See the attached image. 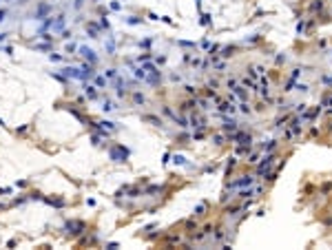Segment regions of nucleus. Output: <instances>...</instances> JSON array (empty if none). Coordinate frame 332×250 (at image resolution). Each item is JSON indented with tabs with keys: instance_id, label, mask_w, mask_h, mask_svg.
Returning a JSON list of instances; mask_svg holds the SVG:
<instances>
[{
	"instance_id": "obj_30",
	"label": "nucleus",
	"mask_w": 332,
	"mask_h": 250,
	"mask_svg": "<svg viewBox=\"0 0 332 250\" xmlns=\"http://www.w3.org/2000/svg\"><path fill=\"white\" fill-rule=\"evenodd\" d=\"M7 20V9H0V22Z\"/></svg>"
},
{
	"instance_id": "obj_31",
	"label": "nucleus",
	"mask_w": 332,
	"mask_h": 250,
	"mask_svg": "<svg viewBox=\"0 0 332 250\" xmlns=\"http://www.w3.org/2000/svg\"><path fill=\"white\" fill-rule=\"evenodd\" d=\"M106 248H109V250H118V248H120V246H118V244H115V241H109V244H106Z\"/></svg>"
},
{
	"instance_id": "obj_35",
	"label": "nucleus",
	"mask_w": 332,
	"mask_h": 250,
	"mask_svg": "<svg viewBox=\"0 0 332 250\" xmlns=\"http://www.w3.org/2000/svg\"><path fill=\"white\" fill-rule=\"evenodd\" d=\"M140 47H144V49H148V47H151V40H144V42H140Z\"/></svg>"
},
{
	"instance_id": "obj_18",
	"label": "nucleus",
	"mask_w": 332,
	"mask_h": 250,
	"mask_svg": "<svg viewBox=\"0 0 332 250\" xmlns=\"http://www.w3.org/2000/svg\"><path fill=\"white\" fill-rule=\"evenodd\" d=\"M104 78H106V80H115L118 78V69H106V71H104Z\"/></svg>"
},
{
	"instance_id": "obj_6",
	"label": "nucleus",
	"mask_w": 332,
	"mask_h": 250,
	"mask_svg": "<svg viewBox=\"0 0 332 250\" xmlns=\"http://www.w3.org/2000/svg\"><path fill=\"white\" fill-rule=\"evenodd\" d=\"M159 80H162V73H159L157 69H155V71H148V75H146V84L155 86V84H159Z\"/></svg>"
},
{
	"instance_id": "obj_9",
	"label": "nucleus",
	"mask_w": 332,
	"mask_h": 250,
	"mask_svg": "<svg viewBox=\"0 0 332 250\" xmlns=\"http://www.w3.org/2000/svg\"><path fill=\"white\" fill-rule=\"evenodd\" d=\"M104 49H106L109 55L115 53V38H113V35H109V38H106V42H104Z\"/></svg>"
},
{
	"instance_id": "obj_20",
	"label": "nucleus",
	"mask_w": 332,
	"mask_h": 250,
	"mask_svg": "<svg viewBox=\"0 0 332 250\" xmlns=\"http://www.w3.org/2000/svg\"><path fill=\"white\" fill-rule=\"evenodd\" d=\"M224 128H230V131H235V128H237V122H235V119H226V122H224Z\"/></svg>"
},
{
	"instance_id": "obj_36",
	"label": "nucleus",
	"mask_w": 332,
	"mask_h": 250,
	"mask_svg": "<svg viewBox=\"0 0 332 250\" xmlns=\"http://www.w3.org/2000/svg\"><path fill=\"white\" fill-rule=\"evenodd\" d=\"M7 193H11V188H0V195H7Z\"/></svg>"
},
{
	"instance_id": "obj_5",
	"label": "nucleus",
	"mask_w": 332,
	"mask_h": 250,
	"mask_svg": "<svg viewBox=\"0 0 332 250\" xmlns=\"http://www.w3.org/2000/svg\"><path fill=\"white\" fill-rule=\"evenodd\" d=\"M252 182H255V179H252V177H248V175H246V177H239V179H235V182L230 184L228 188H230V190H235V188H244V186H250Z\"/></svg>"
},
{
	"instance_id": "obj_34",
	"label": "nucleus",
	"mask_w": 332,
	"mask_h": 250,
	"mask_svg": "<svg viewBox=\"0 0 332 250\" xmlns=\"http://www.w3.org/2000/svg\"><path fill=\"white\" fill-rule=\"evenodd\" d=\"M62 38L66 40V38H71V31H66V29H62Z\"/></svg>"
},
{
	"instance_id": "obj_10",
	"label": "nucleus",
	"mask_w": 332,
	"mask_h": 250,
	"mask_svg": "<svg viewBox=\"0 0 332 250\" xmlns=\"http://www.w3.org/2000/svg\"><path fill=\"white\" fill-rule=\"evenodd\" d=\"M49 16V5H40L38 7V11H35V20H42V18Z\"/></svg>"
},
{
	"instance_id": "obj_19",
	"label": "nucleus",
	"mask_w": 332,
	"mask_h": 250,
	"mask_svg": "<svg viewBox=\"0 0 332 250\" xmlns=\"http://www.w3.org/2000/svg\"><path fill=\"white\" fill-rule=\"evenodd\" d=\"M133 102H135V104H144V102H146V97L137 91V93H133Z\"/></svg>"
},
{
	"instance_id": "obj_23",
	"label": "nucleus",
	"mask_w": 332,
	"mask_h": 250,
	"mask_svg": "<svg viewBox=\"0 0 332 250\" xmlns=\"http://www.w3.org/2000/svg\"><path fill=\"white\" fill-rule=\"evenodd\" d=\"M235 93L239 95L241 100H246V91H244V86H235Z\"/></svg>"
},
{
	"instance_id": "obj_8",
	"label": "nucleus",
	"mask_w": 332,
	"mask_h": 250,
	"mask_svg": "<svg viewBox=\"0 0 332 250\" xmlns=\"http://www.w3.org/2000/svg\"><path fill=\"white\" fill-rule=\"evenodd\" d=\"M84 95L89 100H98V86H91V84H84Z\"/></svg>"
},
{
	"instance_id": "obj_17",
	"label": "nucleus",
	"mask_w": 332,
	"mask_h": 250,
	"mask_svg": "<svg viewBox=\"0 0 332 250\" xmlns=\"http://www.w3.org/2000/svg\"><path fill=\"white\" fill-rule=\"evenodd\" d=\"M133 73H135L137 80H146V71L142 69V67H135V69H133Z\"/></svg>"
},
{
	"instance_id": "obj_37",
	"label": "nucleus",
	"mask_w": 332,
	"mask_h": 250,
	"mask_svg": "<svg viewBox=\"0 0 332 250\" xmlns=\"http://www.w3.org/2000/svg\"><path fill=\"white\" fill-rule=\"evenodd\" d=\"M5 38H7V33H5V31H0V42H2Z\"/></svg>"
},
{
	"instance_id": "obj_24",
	"label": "nucleus",
	"mask_w": 332,
	"mask_h": 250,
	"mask_svg": "<svg viewBox=\"0 0 332 250\" xmlns=\"http://www.w3.org/2000/svg\"><path fill=\"white\" fill-rule=\"evenodd\" d=\"M100 27H102V29H106V31H109V29H111V22L106 20V18H102V20H100Z\"/></svg>"
},
{
	"instance_id": "obj_33",
	"label": "nucleus",
	"mask_w": 332,
	"mask_h": 250,
	"mask_svg": "<svg viewBox=\"0 0 332 250\" xmlns=\"http://www.w3.org/2000/svg\"><path fill=\"white\" fill-rule=\"evenodd\" d=\"M82 5H84V0H75V2H73V7H75V9H80Z\"/></svg>"
},
{
	"instance_id": "obj_7",
	"label": "nucleus",
	"mask_w": 332,
	"mask_h": 250,
	"mask_svg": "<svg viewBox=\"0 0 332 250\" xmlns=\"http://www.w3.org/2000/svg\"><path fill=\"white\" fill-rule=\"evenodd\" d=\"M100 29H102L100 24L89 22V24H87V33H89V38H100Z\"/></svg>"
},
{
	"instance_id": "obj_4",
	"label": "nucleus",
	"mask_w": 332,
	"mask_h": 250,
	"mask_svg": "<svg viewBox=\"0 0 332 250\" xmlns=\"http://www.w3.org/2000/svg\"><path fill=\"white\" fill-rule=\"evenodd\" d=\"M78 53H80V55H82V58L87 60V62H91V64H95V62H98V55H95V51H93V49H89L87 44H82V47H78Z\"/></svg>"
},
{
	"instance_id": "obj_13",
	"label": "nucleus",
	"mask_w": 332,
	"mask_h": 250,
	"mask_svg": "<svg viewBox=\"0 0 332 250\" xmlns=\"http://www.w3.org/2000/svg\"><path fill=\"white\" fill-rule=\"evenodd\" d=\"M257 193H259V188H246V190H239V197L248 199V197H252V195H257Z\"/></svg>"
},
{
	"instance_id": "obj_29",
	"label": "nucleus",
	"mask_w": 332,
	"mask_h": 250,
	"mask_svg": "<svg viewBox=\"0 0 332 250\" xmlns=\"http://www.w3.org/2000/svg\"><path fill=\"white\" fill-rule=\"evenodd\" d=\"M75 51H78L75 44H66V53H75Z\"/></svg>"
},
{
	"instance_id": "obj_21",
	"label": "nucleus",
	"mask_w": 332,
	"mask_h": 250,
	"mask_svg": "<svg viewBox=\"0 0 332 250\" xmlns=\"http://www.w3.org/2000/svg\"><path fill=\"white\" fill-rule=\"evenodd\" d=\"M144 119H146V122H153L155 126H159V124H162V119H157V117H153V115H146Z\"/></svg>"
},
{
	"instance_id": "obj_14",
	"label": "nucleus",
	"mask_w": 332,
	"mask_h": 250,
	"mask_svg": "<svg viewBox=\"0 0 332 250\" xmlns=\"http://www.w3.org/2000/svg\"><path fill=\"white\" fill-rule=\"evenodd\" d=\"M98 124H100L102 128H106L109 133H113V131H118V124H115V122H109V119H106V122H98Z\"/></svg>"
},
{
	"instance_id": "obj_28",
	"label": "nucleus",
	"mask_w": 332,
	"mask_h": 250,
	"mask_svg": "<svg viewBox=\"0 0 332 250\" xmlns=\"http://www.w3.org/2000/svg\"><path fill=\"white\" fill-rule=\"evenodd\" d=\"M126 22H129V24H142L140 18H126Z\"/></svg>"
},
{
	"instance_id": "obj_22",
	"label": "nucleus",
	"mask_w": 332,
	"mask_h": 250,
	"mask_svg": "<svg viewBox=\"0 0 332 250\" xmlns=\"http://www.w3.org/2000/svg\"><path fill=\"white\" fill-rule=\"evenodd\" d=\"M49 60H51V62H62L64 58H62L60 53H51V55H49Z\"/></svg>"
},
{
	"instance_id": "obj_12",
	"label": "nucleus",
	"mask_w": 332,
	"mask_h": 250,
	"mask_svg": "<svg viewBox=\"0 0 332 250\" xmlns=\"http://www.w3.org/2000/svg\"><path fill=\"white\" fill-rule=\"evenodd\" d=\"M115 89H118V97H122L126 93V89H124V80L122 78H115Z\"/></svg>"
},
{
	"instance_id": "obj_3",
	"label": "nucleus",
	"mask_w": 332,
	"mask_h": 250,
	"mask_svg": "<svg viewBox=\"0 0 332 250\" xmlns=\"http://www.w3.org/2000/svg\"><path fill=\"white\" fill-rule=\"evenodd\" d=\"M62 75H64L66 80H78V82H87V78H84L82 69H78V67H64V69H62Z\"/></svg>"
},
{
	"instance_id": "obj_26",
	"label": "nucleus",
	"mask_w": 332,
	"mask_h": 250,
	"mask_svg": "<svg viewBox=\"0 0 332 250\" xmlns=\"http://www.w3.org/2000/svg\"><path fill=\"white\" fill-rule=\"evenodd\" d=\"M173 162H175V164H186L184 155H175V157H173Z\"/></svg>"
},
{
	"instance_id": "obj_2",
	"label": "nucleus",
	"mask_w": 332,
	"mask_h": 250,
	"mask_svg": "<svg viewBox=\"0 0 332 250\" xmlns=\"http://www.w3.org/2000/svg\"><path fill=\"white\" fill-rule=\"evenodd\" d=\"M64 27H66V18H64V16H55V18H49V20L42 24L40 33H42V31H49V29H51V31H62Z\"/></svg>"
},
{
	"instance_id": "obj_15",
	"label": "nucleus",
	"mask_w": 332,
	"mask_h": 250,
	"mask_svg": "<svg viewBox=\"0 0 332 250\" xmlns=\"http://www.w3.org/2000/svg\"><path fill=\"white\" fill-rule=\"evenodd\" d=\"M219 111H222V113H228V111L233 113L235 106H233V102H222V104H219Z\"/></svg>"
},
{
	"instance_id": "obj_25",
	"label": "nucleus",
	"mask_w": 332,
	"mask_h": 250,
	"mask_svg": "<svg viewBox=\"0 0 332 250\" xmlns=\"http://www.w3.org/2000/svg\"><path fill=\"white\" fill-rule=\"evenodd\" d=\"M33 49H38V51H49V49H51V44H35Z\"/></svg>"
},
{
	"instance_id": "obj_1",
	"label": "nucleus",
	"mask_w": 332,
	"mask_h": 250,
	"mask_svg": "<svg viewBox=\"0 0 332 250\" xmlns=\"http://www.w3.org/2000/svg\"><path fill=\"white\" fill-rule=\"evenodd\" d=\"M129 155H131V151L124 144H115V146H111V151H109V157L113 162H126Z\"/></svg>"
},
{
	"instance_id": "obj_11",
	"label": "nucleus",
	"mask_w": 332,
	"mask_h": 250,
	"mask_svg": "<svg viewBox=\"0 0 332 250\" xmlns=\"http://www.w3.org/2000/svg\"><path fill=\"white\" fill-rule=\"evenodd\" d=\"M115 108H118L115 102H111V100H104L102 102V111H104V113H111V111H115Z\"/></svg>"
},
{
	"instance_id": "obj_27",
	"label": "nucleus",
	"mask_w": 332,
	"mask_h": 250,
	"mask_svg": "<svg viewBox=\"0 0 332 250\" xmlns=\"http://www.w3.org/2000/svg\"><path fill=\"white\" fill-rule=\"evenodd\" d=\"M204 210H206V206H204V204H199V206L195 208V215H204Z\"/></svg>"
},
{
	"instance_id": "obj_32",
	"label": "nucleus",
	"mask_w": 332,
	"mask_h": 250,
	"mask_svg": "<svg viewBox=\"0 0 332 250\" xmlns=\"http://www.w3.org/2000/svg\"><path fill=\"white\" fill-rule=\"evenodd\" d=\"M159 190V186H151L148 190H146V195H153V193H157Z\"/></svg>"
},
{
	"instance_id": "obj_16",
	"label": "nucleus",
	"mask_w": 332,
	"mask_h": 250,
	"mask_svg": "<svg viewBox=\"0 0 332 250\" xmlns=\"http://www.w3.org/2000/svg\"><path fill=\"white\" fill-rule=\"evenodd\" d=\"M93 80H95V86H98V89H104V86H106V78H104V75H93Z\"/></svg>"
}]
</instances>
